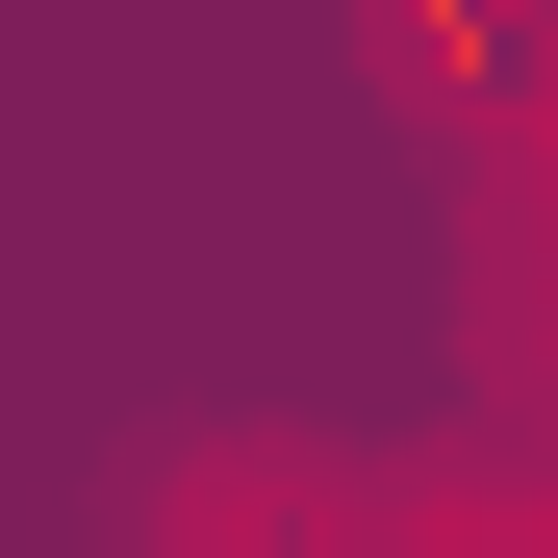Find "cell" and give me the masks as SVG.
I'll return each instance as SVG.
<instances>
[{
    "label": "cell",
    "mask_w": 558,
    "mask_h": 558,
    "mask_svg": "<svg viewBox=\"0 0 558 558\" xmlns=\"http://www.w3.org/2000/svg\"><path fill=\"white\" fill-rule=\"evenodd\" d=\"M381 51H407L432 153H508V128H558V0H381Z\"/></svg>",
    "instance_id": "obj_1"
}]
</instances>
